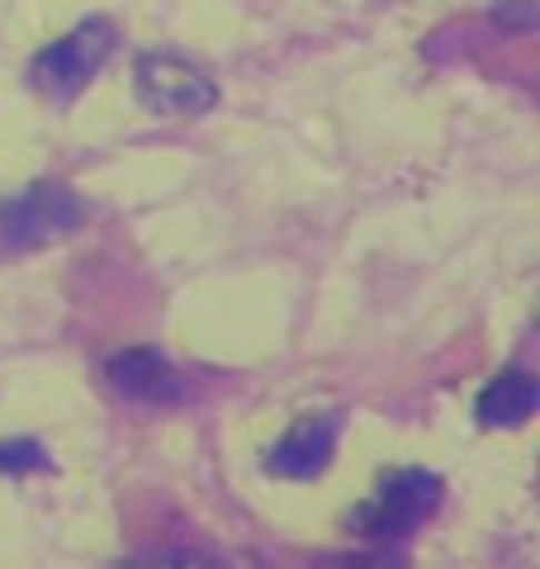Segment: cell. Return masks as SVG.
I'll list each match as a JSON object with an SVG mask.
<instances>
[{
    "mask_svg": "<svg viewBox=\"0 0 540 569\" xmlns=\"http://www.w3.org/2000/svg\"><path fill=\"white\" fill-rule=\"evenodd\" d=\"M441 503V479L431 470H389L360 508H351L347 531L360 541H403Z\"/></svg>",
    "mask_w": 540,
    "mask_h": 569,
    "instance_id": "cell-1",
    "label": "cell"
},
{
    "mask_svg": "<svg viewBox=\"0 0 540 569\" xmlns=\"http://www.w3.org/2000/svg\"><path fill=\"white\" fill-rule=\"evenodd\" d=\"M86 204L58 181H39L0 200V257H29L39 247L77 233Z\"/></svg>",
    "mask_w": 540,
    "mask_h": 569,
    "instance_id": "cell-2",
    "label": "cell"
},
{
    "mask_svg": "<svg viewBox=\"0 0 540 569\" xmlns=\"http://www.w3.org/2000/svg\"><path fill=\"white\" fill-rule=\"evenodd\" d=\"M114 43H119V29L104 20V14H90V20H81L71 33H62L58 43H48L39 58H33L29 81L39 86V96L71 104L90 81H96V71L114 52Z\"/></svg>",
    "mask_w": 540,
    "mask_h": 569,
    "instance_id": "cell-3",
    "label": "cell"
},
{
    "mask_svg": "<svg viewBox=\"0 0 540 569\" xmlns=\"http://www.w3.org/2000/svg\"><path fill=\"white\" fill-rule=\"evenodd\" d=\"M133 91L152 114L194 119L219 104V81L186 52H142L133 67Z\"/></svg>",
    "mask_w": 540,
    "mask_h": 569,
    "instance_id": "cell-4",
    "label": "cell"
},
{
    "mask_svg": "<svg viewBox=\"0 0 540 569\" xmlns=\"http://www.w3.org/2000/svg\"><path fill=\"white\" fill-rule=\"evenodd\" d=\"M104 380H110L123 399L133 403H148V408H171V403H186L190 385L186 376L167 361L161 351L152 347H129L104 361Z\"/></svg>",
    "mask_w": 540,
    "mask_h": 569,
    "instance_id": "cell-5",
    "label": "cell"
},
{
    "mask_svg": "<svg viewBox=\"0 0 540 569\" xmlns=\"http://www.w3.org/2000/svg\"><path fill=\"white\" fill-rule=\"evenodd\" d=\"M337 418H303L290 432L280 437V447L270 451V466H276L284 479H313L332 466L337 451Z\"/></svg>",
    "mask_w": 540,
    "mask_h": 569,
    "instance_id": "cell-6",
    "label": "cell"
},
{
    "mask_svg": "<svg viewBox=\"0 0 540 569\" xmlns=\"http://www.w3.org/2000/svg\"><path fill=\"white\" fill-rule=\"evenodd\" d=\"M540 403V385L527 370H508L502 380H493L479 395V422L483 427H521Z\"/></svg>",
    "mask_w": 540,
    "mask_h": 569,
    "instance_id": "cell-7",
    "label": "cell"
},
{
    "mask_svg": "<svg viewBox=\"0 0 540 569\" xmlns=\"http://www.w3.org/2000/svg\"><path fill=\"white\" fill-rule=\"evenodd\" d=\"M114 569H232L223 556L213 550H194V546H157V550H138V556L119 560Z\"/></svg>",
    "mask_w": 540,
    "mask_h": 569,
    "instance_id": "cell-8",
    "label": "cell"
},
{
    "mask_svg": "<svg viewBox=\"0 0 540 569\" xmlns=\"http://www.w3.org/2000/svg\"><path fill=\"white\" fill-rule=\"evenodd\" d=\"M48 466V451L29 437H14V441H0V475H33Z\"/></svg>",
    "mask_w": 540,
    "mask_h": 569,
    "instance_id": "cell-9",
    "label": "cell"
},
{
    "mask_svg": "<svg viewBox=\"0 0 540 569\" xmlns=\"http://www.w3.org/2000/svg\"><path fill=\"white\" fill-rule=\"evenodd\" d=\"M493 24L508 33H531L536 29V0H502L493 6Z\"/></svg>",
    "mask_w": 540,
    "mask_h": 569,
    "instance_id": "cell-10",
    "label": "cell"
}]
</instances>
